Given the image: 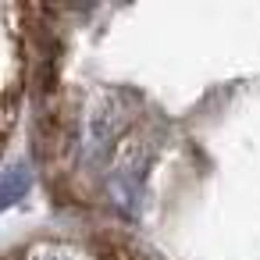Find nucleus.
Returning a JSON list of instances; mask_svg holds the SVG:
<instances>
[{"mask_svg": "<svg viewBox=\"0 0 260 260\" xmlns=\"http://www.w3.org/2000/svg\"><path fill=\"white\" fill-rule=\"evenodd\" d=\"M29 189H32V164L29 160H11L0 171V214L8 207H15L18 200H25Z\"/></svg>", "mask_w": 260, "mask_h": 260, "instance_id": "2", "label": "nucleus"}, {"mask_svg": "<svg viewBox=\"0 0 260 260\" xmlns=\"http://www.w3.org/2000/svg\"><path fill=\"white\" fill-rule=\"evenodd\" d=\"M125 125V114L118 107V96H104L89 114H86V128H82V160L86 164H104L118 132Z\"/></svg>", "mask_w": 260, "mask_h": 260, "instance_id": "1", "label": "nucleus"}, {"mask_svg": "<svg viewBox=\"0 0 260 260\" xmlns=\"http://www.w3.org/2000/svg\"><path fill=\"white\" fill-rule=\"evenodd\" d=\"M32 260H72L68 253H61V249H43V253H36Z\"/></svg>", "mask_w": 260, "mask_h": 260, "instance_id": "3", "label": "nucleus"}]
</instances>
